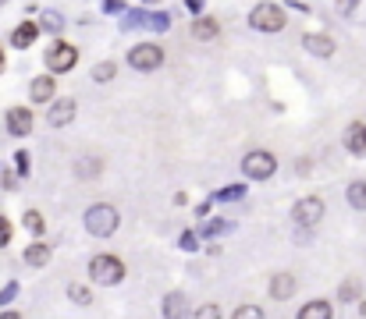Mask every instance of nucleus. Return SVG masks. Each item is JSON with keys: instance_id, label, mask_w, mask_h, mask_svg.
<instances>
[{"instance_id": "ddd939ff", "label": "nucleus", "mask_w": 366, "mask_h": 319, "mask_svg": "<svg viewBox=\"0 0 366 319\" xmlns=\"http://www.w3.org/2000/svg\"><path fill=\"white\" fill-rule=\"evenodd\" d=\"M29 93H32V99H36V103H50V99L57 96V89H54V78H50V75H39V78H32Z\"/></svg>"}, {"instance_id": "4be33fe9", "label": "nucleus", "mask_w": 366, "mask_h": 319, "mask_svg": "<svg viewBox=\"0 0 366 319\" xmlns=\"http://www.w3.org/2000/svg\"><path fill=\"white\" fill-rule=\"evenodd\" d=\"M338 294H341V302H356V298H359V281H345L338 287Z\"/></svg>"}, {"instance_id": "f8f14e48", "label": "nucleus", "mask_w": 366, "mask_h": 319, "mask_svg": "<svg viewBox=\"0 0 366 319\" xmlns=\"http://www.w3.org/2000/svg\"><path fill=\"white\" fill-rule=\"evenodd\" d=\"M75 121V99H60V103H54L50 106V124L54 128H65V124H71Z\"/></svg>"}, {"instance_id": "4468645a", "label": "nucleus", "mask_w": 366, "mask_h": 319, "mask_svg": "<svg viewBox=\"0 0 366 319\" xmlns=\"http://www.w3.org/2000/svg\"><path fill=\"white\" fill-rule=\"evenodd\" d=\"M39 39V29L32 25V21H22V25H18L14 32H11V43L18 50H25V47H32V43Z\"/></svg>"}, {"instance_id": "a878e982", "label": "nucleus", "mask_w": 366, "mask_h": 319, "mask_svg": "<svg viewBox=\"0 0 366 319\" xmlns=\"http://www.w3.org/2000/svg\"><path fill=\"white\" fill-rule=\"evenodd\" d=\"M196 316H199V319H203V316H207V319H217V316H220V309H217V305H199V309H196Z\"/></svg>"}, {"instance_id": "f257e3e1", "label": "nucleus", "mask_w": 366, "mask_h": 319, "mask_svg": "<svg viewBox=\"0 0 366 319\" xmlns=\"http://www.w3.org/2000/svg\"><path fill=\"white\" fill-rule=\"evenodd\" d=\"M117 224H121V213L111 202H96V206L86 209V231L93 234V238H111V234L117 231Z\"/></svg>"}, {"instance_id": "5701e85b", "label": "nucleus", "mask_w": 366, "mask_h": 319, "mask_svg": "<svg viewBox=\"0 0 366 319\" xmlns=\"http://www.w3.org/2000/svg\"><path fill=\"white\" fill-rule=\"evenodd\" d=\"M93 78H96V82H111V78H114V64H111V60H104V64H96V71H93Z\"/></svg>"}, {"instance_id": "20e7f679", "label": "nucleus", "mask_w": 366, "mask_h": 319, "mask_svg": "<svg viewBox=\"0 0 366 319\" xmlns=\"http://www.w3.org/2000/svg\"><path fill=\"white\" fill-rule=\"evenodd\" d=\"M292 220L302 227V231H313L320 220H323V199L320 196H306V199H299L295 209H292Z\"/></svg>"}, {"instance_id": "39448f33", "label": "nucleus", "mask_w": 366, "mask_h": 319, "mask_svg": "<svg viewBox=\"0 0 366 319\" xmlns=\"http://www.w3.org/2000/svg\"><path fill=\"white\" fill-rule=\"evenodd\" d=\"M128 64L135 71H157L160 64H164V50H160L157 43H139V47L128 50Z\"/></svg>"}, {"instance_id": "cd10ccee", "label": "nucleus", "mask_w": 366, "mask_h": 319, "mask_svg": "<svg viewBox=\"0 0 366 319\" xmlns=\"http://www.w3.org/2000/svg\"><path fill=\"white\" fill-rule=\"evenodd\" d=\"M0 68H4V50H0Z\"/></svg>"}, {"instance_id": "6e6552de", "label": "nucleus", "mask_w": 366, "mask_h": 319, "mask_svg": "<svg viewBox=\"0 0 366 319\" xmlns=\"http://www.w3.org/2000/svg\"><path fill=\"white\" fill-rule=\"evenodd\" d=\"M4 124H8L11 135H29L36 121H32V110H25V106H11L4 114Z\"/></svg>"}, {"instance_id": "0eeeda50", "label": "nucleus", "mask_w": 366, "mask_h": 319, "mask_svg": "<svg viewBox=\"0 0 366 319\" xmlns=\"http://www.w3.org/2000/svg\"><path fill=\"white\" fill-rule=\"evenodd\" d=\"M75 60H78V50L68 47V43H54V47L47 50V68L50 75H65L75 68Z\"/></svg>"}, {"instance_id": "bb28decb", "label": "nucleus", "mask_w": 366, "mask_h": 319, "mask_svg": "<svg viewBox=\"0 0 366 319\" xmlns=\"http://www.w3.org/2000/svg\"><path fill=\"white\" fill-rule=\"evenodd\" d=\"M8 241H11V224L0 217V245H8Z\"/></svg>"}, {"instance_id": "6ab92c4d", "label": "nucleus", "mask_w": 366, "mask_h": 319, "mask_svg": "<svg viewBox=\"0 0 366 319\" xmlns=\"http://www.w3.org/2000/svg\"><path fill=\"white\" fill-rule=\"evenodd\" d=\"M189 305H185V294H168L164 298V316H185Z\"/></svg>"}, {"instance_id": "b1692460", "label": "nucleus", "mask_w": 366, "mask_h": 319, "mask_svg": "<svg viewBox=\"0 0 366 319\" xmlns=\"http://www.w3.org/2000/svg\"><path fill=\"white\" fill-rule=\"evenodd\" d=\"M25 227H29L32 234H39V231H43V217H39L36 209H29V213H25Z\"/></svg>"}, {"instance_id": "412c9836", "label": "nucleus", "mask_w": 366, "mask_h": 319, "mask_svg": "<svg viewBox=\"0 0 366 319\" xmlns=\"http://www.w3.org/2000/svg\"><path fill=\"white\" fill-rule=\"evenodd\" d=\"M68 294H71V302H75V305H89V302H93V294H89L82 284H71Z\"/></svg>"}, {"instance_id": "423d86ee", "label": "nucleus", "mask_w": 366, "mask_h": 319, "mask_svg": "<svg viewBox=\"0 0 366 319\" xmlns=\"http://www.w3.org/2000/svg\"><path fill=\"white\" fill-rule=\"evenodd\" d=\"M249 25L260 29V32H281L284 29V11L277 4H260L249 14Z\"/></svg>"}, {"instance_id": "aec40b11", "label": "nucleus", "mask_w": 366, "mask_h": 319, "mask_svg": "<svg viewBox=\"0 0 366 319\" xmlns=\"http://www.w3.org/2000/svg\"><path fill=\"white\" fill-rule=\"evenodd\" d=\"M349 206L352 209H366V181H352L349 185Z\"/></svg>"}, {"instance_id": "dca6fc26", "label": "nucleus", "mask_w": 366, "mask_h": 319, "mask_svg": "<svg viewBox=\"0 0 366 319\" xmlns=\"http://www.w3.org/2000/svg\"><path fill=\"white\" fill-rule=\"evenodd\" d=\"M302 319H331V302H306L299 309Z\"/></svg>"}, {"instance_id": "f3484780", "label": "nucleus", "mask_w": 366, "mask_h": 319, "mask_svg": "<svg viewBox=\"0 0 366 319\" xmlns=\"http://www.w3.org/2000/svg\"><path fill=\"white\" fill-rule=\"evenodd\" d=\"M25 263H29V266H47V263H50V248L39 245V241L29 245V248H25Z\"/></svg>"}, {"instance_id": "7ed1b4c3", "label": "nucleus", "mask_w": 366, "mask_h": 319, "mask_svg": "<svg viewBox=\"0 0 366 319\" xmlns=\"http://www.w3.org/2000/svg\"><path fill=\"white\" fill-rule=\"evenodd\" d=\"M274 170H277V160H274V153H267V149L246 153V160H242V174H246L249 181H267Z\"/></svg>"}, {"instance_id": "1a4fd4ad", "label": "nucleus", "mask_w": 366, "mask_h": 319, "mask_svg": "<svg viewBox=\"0 0 366 319\" xmlns=\"http://www.w3.org/2000/svg\"><path fill=\"white\" fill-rule=\"evenodd\" d=\"M345 149H349L352 156H366V124L363 121H352L345 128Z\"/></svg>"}, {"instance_id": "a211bd4d", "label": "nucleus", "mask_w": 366, "mask_h": 319, "mask_svg": "<svg viewBox=\"0 0 366 319\" xmlns=\"http://www.w3.org/2000/svg\"><path fill=\"white\" fill-rule=\"evenodd\" d=\"M217 32H220V25L214 18H199L196 25H192V36L196 39H217Z\"/></svg>"}, {"instance_id": "393cba45", "label": "nucleus", "mask_w": 366, "mask_h": 319, "mask_svg": "<svg viewBox=\"0 0 366 319\" xmlns=\"http://www.w3.org/2000/svg\"><path fill=\"white\" fill-rule=\"evenodd\" d=\"M235 316H238V319H256V316H263V309H260V305H242Z\"/></svg>"}, {"instance_id": "2eb2a0df", "label": "nucleus", "mask_w": 366, "mask_h": 319, "mask_svg": "<svg viewBox=\"0 0 366 319\" xmlns=\"http://www.w3.org/2000/svg\"><path fill=\"white\" fill-rule=\"evenodd\" d=\"M100 170H104V163H100L96 156H82V160L75 163L78 181H96V178H100Z\"/></svg>"}, {"instance_id": "9d476101", "label": "nucleus", "mask_w": 366, "mask_h": 319, "mask_svg": "<svg viewBox=\"0 0 366 319\" xmlns=\"http://www.w3.org/2000/svg\"><path fill=\"white\" fill-rule=\"evenodd\" d=\"M295 294V276L292 273H274L271 276V298L274 302H288Z\"/></svg>"}, {"instance_id": "9b49d317", "label": "nucleus", "mask_w": 366, "mask_h": 319, "mask_svg": "<svg viewBox=\"0 0 366 319\" xmlns=\"http://www.w3.org/2000/svg\"><path fill=\"white\" fill-rule=\"evenodd\" d=\"M302 43H306V50H310L313 57H331V54H334V39L323 36V32H310Z\"/></svg>"}, {"instance_id": "f03ea898", "label": "nucleus", "mask_w": 366, "mask_h": 319, "mask_svg": "<svg viewBox=\"0 0 366 319\" xmlns=\"http://www.w3.org/2000/svg\"><path fill=\"white\" fill-rule=\"evenodd\" d=\"M89 276L96 284H104V287H114L125 281V263L117 259V255H107V252H100L89 259Z\"/></svg>"}]
</instances>
